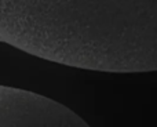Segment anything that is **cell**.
Wrapping results in <instances>:
<instances>
[{"mask_svg": "<svg viewBox=\"0 0 157 127\" xmlns=\"http://www.w3.org/2000/svg\"><path fill=\"white\" fill-rule=\"evenodd\" d=\"M0 126H86L58 101L22 87L0 84Z\"/></svg>", "mask_w": 157, "mask_h": 127, "instance_id": "6da1fadb", "label": "cell"}]
</instances>
